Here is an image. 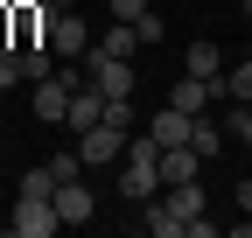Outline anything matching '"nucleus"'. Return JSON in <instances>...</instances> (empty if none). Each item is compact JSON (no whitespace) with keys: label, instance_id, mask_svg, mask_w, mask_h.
I'll return each instance as SVG.
<instances>
[{"label":"nucleus","instance_id":"1","mask_svg":"<svg viewBox=\"0 0 252 238\" xmlns=\"http://www.w3.org/2000/svg\"><path fill=\"white\" fill-rule=\"evenodd\" d=\"M119 196L126 203H154V196H161V140H154V133H133V140H126Z\"/></svg>","mask_w":252,"mask_h":238},{"label":"nucleus","instance_id":"2","mask_svg":"<svg viewBox=\"0 0 252 238\" xmlns=\"http://www.w3.org/2000/svg\"><path fill=\"white\" fill-rule=\"evenodd\" d=\"M7 231H14V238H49V231H63V217H56V196H14Z\"/></svg>","mask_w":252,"mask_h":238},{"label":"nucleus","instance_id":"3","mask_svg":"<svg viewBox=\"0 0 252 238\" xmlns=\"http://www.w3.org/2000/svg\"><path fill=\"white\" fill-rule=\"evenodd\" d=\"M84 77L98 84L105 98H133V56H105V49H91V56H84Z\"/></svg>","mask_w":252,"mask_h":238},{"label":"nucleus","instance_id":"4","mask_svg":"<svg viewBox=\"0 0 252 238\" xmlns=\"http://www.w3.org/2000/svg\"><path fill=\"white\" fill-rule=\"evenodd\" d=\"M56 14H63V7H49V0H21V7H14V49H35V42H49Z\"/></svg>","mask_w":252,"mask_h":238},{"label":"nucleus","instance_id":"5","mask_svg":"<svg viewBox=\"0 0 252 238\" xmlns=\"http://www.w3.org/2000/svg\"><path fill=\"white\" fill-rule=\"evenodd\" d=\"M126 140H133L126 126H112V119H98L91 133H77V154H84V161H119V154H126Z\"/></svg>","mask_w":252,"mask_h":238},{"label":"nucleus","instance_id":"6","mask_svg":"<svg viewBox=\"0 0 252 238\" xmlns=\"http://www.w3.org/2000/svg\"><path fill=\"white\" fill-rule=\"evenodd\" d=\"M49 49H56V56H91V28H84V14H77V7H63V14H56Z\"/></svg>","mask_w":252,"mask_h":238},{"label":"nucleus","instance_id":"7","mask_svg":"<svg viewBox=\"0 0 252 238\" xmlns=\"http://www.w3.org/2000/svg\"><path fill=\"white\" fill-rule=\"evenodd\" d=\"M98 119H105V91H98V84H77V91H70V112H63V126H70V133H91Z\"/></svg>","mask_w":252,"mask_h":238},{"label":"nucleus","instance_id":"8","mask_svg":"<svg viewBox=\"0 0 252 238\" xmlns=\"http://www.w3.org/2000/svg\"><path fill=\"white\" fill-rule=\"evenodd\" d=\"M196 175H203V154H196L189 140L161 147V189H168V182H196Z\"/></svg>","mask_w":252,"mask_h":238},{"label":"nucleus","instance_id":"9","mask_svg":"<svg viewBox=\"0 0 252 238\" xmlns=\"http://www.w3.org/2000/svg\"><path fill=\"white\" fill-rule=\"evenodd\" d=\"M182 70H189V77H210L217 91H224V49H217V42H196V49H182Z\"/></svg>","mask_w":252,"mask_h":238},{"label":"nucleus","instance_id":"10","mask_svg":"<svg viewBox=\"0 0 252 238\" xmlns=\"http://www.w3.org/2000/svg\"><path fill=\"white\" fill-rule=\"evenodd\" d=\"M210 98H224V91H217V84H210V77H189V70H182V84H175V91H168V105H175V112H203Z\"/></svg>","mask_w":252,"mask_h":238},{"label":"nucleus","instance_id":"11","mask_svg":"<svg viewBox=\"0 0 252 238\" xmlns=\"http://www.w3.org/2000/svg\"><path fill=\"white\" fill-rule=\"evenodd\" d=\"M56 217H63V224H91V189H84V175H77V182H56Z\"/></svg>","mask_w":252,"mask_h":238},{"label":"nucleus","instance_id":"12","mask_svg":"<svg viewBox=\"0 0 252 238\" xmlns=\"http://www.w3.org/2000/svg\"><path fill=\"white\" fill-rule=\"evenodd\" d=\"M161 210L182 217V224H189V217H203V182H168V189H161Z\"/></svg>","mask_w":252,"mask_h":238},{"label":"nucleus","instance_id":"13","mask_svg":"<svg viewBox=\"0 0 252 238\" xmlns=\"http://www.w3.org/2000/svg\"><path fill=\"white\" fill-rule=\"evenodd\" d=\"M189 119H196V112H175V105H161V112H154V140H161V147H175V140H189Z\"/></svg>","mask_w":252,"mask_h":238},{"label":"nucleus","instance_id":"14","mask_svg":"<svg viewBox=\"0 0 252 238\" xmlns=\"http://www.w3.org/2000/svg\"><path fill=\"white\" fill-rule=\"evenodd\" d=\"M91 49H105V56H133V49H147V42L133 35V21H112V28H105V35L91 42Z\"/></svg>","mask_w":252,"mask_h":238},{"label":"nucleus","instance_id":"15","mask_svg":"<svg viewBox=\"0 0 252 238\" xmlns=\"http://www.w3.org/2000/svg\"><path fill=\"white\" fill-rule=\"evenodd\" d=\"M21 77H28V84H42V77H56V49H49V42H35V49H21Z\"/></svg>","mask_w":252,"mask_h":238},{"label":"nucleus","instance_id":"16","mask_svg":"<svg viewBox=\"0 0 252 238\" xmlns=\"http://www.w3.org/2000/svg\"><path fill=\"white\" fill-rule=\"evenodd\" d=\"M217 140H224V133H217V126H210V119H203V112H196V119H189V147H196V154H203V161H217Z\"/></svg>","mask_w":252,"mask_h":238},{"label":"nucleus","instance_id":"17","mask_svg":"<svg viewBox=\"0 0 252 238\" xmlns=\"http://www.w3.org/2000/svg\"><path fill=\"white\" fill-rule=\"evenodd\" d=\"M224 98L231 105H252V56H245L238 70H224Z\"/></svg>","mask_w":252,"mask_h":238},{"label":"nucleus","instance_id":"18","mask_svg":"<svg viewBox=\"0 0 252 238\" xmlns=\"http://www.w3.org/2000/svg\"><path fill=\"white\" fill-rule=\"evenodd\" d=\"M14 196H56V175H49V161H42V168H28Z\"/></svg>","mask_w":252,"mask_h":238},{"label":"nucleus","instance_id":"19","mask_svg":"<svg viewBox=\"0 0 252 238\" xmlns=\"http://www.w3.org/2000/svg\"><path fill=\"white\" fill-rule=\"evenodd\" d=\"M147 231H154V238H182V217L161 210V196H154V210H147Z\"/></svg>","mask_w":252,"mask_h":238},{"label":"nucleus","instance_id":"20","mask_svg":"<svg viewBox=\"0 0 252 238\" xmlns=\"http://www.w3.org/2000/svg\"><path fill=\"white\" fill-rule=\"evenodd\" d=\"M7 84H21V49L0 42V91H7Z\"/></svg>","mask_w":252,"mask_h":238},{"label":"nucleus","instance_id":"21","mask_svg":"<svg viewBox=\"0 0 252 238\" xmlns=\"http://www.w3.org/2000/svg\"><path fill=\"white\" fill-rule=\"evenodd\" d=\"M133 35H140V42H147V49H154V42H161V14H154V7H147V14H140V21H133Z\"/></svg>","mask_w":252,"mask_h":238},{"label":"nucleus","instance_id":"22","mask_svg":"<svg viewBox=\"0 0 252 238\" xmlns=\"http://www.w3.org/2000/svg\"><path fill=\"white\" fill-rule=\"evenodd\" d=\"M105 7H112V21H140V14H147V0H105Z\"/></svg>","mask_w":252,"mask_h":238},{"label":"nucleus","instance_id":"23","mask_svg":"<svg viewBox=\"0 0 252 238\" xmlns=\"http://www.w3.org/2000/svg\"><path fill=\"white\" fill-rule=\"evenodd\" d=\"M231 133H238V140L252 147V105H238V112H231Z\"/></svg>","mask_w":252,"mask_h":238},{"label":"nucleus","instance_id":"24","mask_svg":"<svg viewBox=\"0 0 252 238\" xmlns=\"http://www.w3.org/2000/svg\"><path fill=\"white\" fill-rule=\"evenodd\" d=\"M238 210H252V175H245V182H238Z\"/></svg>","mask_w":252,"mask_h":238},{"label":"nucleus","instance_id":"25","mask_svg":"<svg viewBox=\"0 0 252 238\" xmlns=\"http://www.w3.org/2000/svg\"><path fill=\"white\" fill-rule=\"evenodd\" d=\"M238 14H245V21H252V0H238Z\"/></svg>","mask_w":252,"mask_h":238},{"label":"nucleus","instance_id":"26","mask_svg":"<svg viewBox=\"0 0 252 238\" xmlns=\"http://www.w3.org/2000/svg\"><path fill=\"white\" fill-rule=\"evenodd\" d=\"M49 7H77V0H49Z\"/></svg>","mask_w":252,"mask_h":238},{"label":"nucleus","instance_id":"27","mask_svg":"<svg viewBox=\"0 0 252 238\" xmlns=\"http://www.w3.org/2000/svg\"><path fill=\"white\" fill-rule=\"evenodd\" d=\"M245 56H252V49H245Z\"/></svg>","mask_w":252,"mask_h":238}]
</instances>
